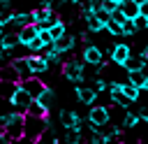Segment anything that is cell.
Wrapping results in <instances>:
<instances>
[{
  "label": "cell",
  "mask_w": 148,
  "mask_h": 144,
  "mask_svg": "<svg viewBox=\"0 0 148 144\" xmlns=\"http://www.w3.org/2000/svg\"><path fill=\"white\" fill-rule=\"evenodd\" d=\"M49 130V116H30V114H25L23 116V135L25 137H30V139H39L44 132Z\"/></svg>",
  "instance_id": "obj_1"
},
{
  "label": "cell",
  "mask_w": 148,
  "mask_h": 144,
  "mask_svg": "<svg viewBox=\"0 0 148 144\" xmlns=\"http://www.w3.org/2000/svg\"><path fill=\"white\" fill-rule=\"evenodd\" d=\"M83 65H86V63L79 60V58H67V60L62 63V77H65L67 81H72L74 86L86 84V67H83Z\"/></svg>",
  "instance_id": "obj_2"
},
{
  "label": "cell",
  "mask_w": 148,
  "mask_h": 144,
  "mask_svg": "<svg viewBox=\"0 0 148 144\" xmlns=\"http://www.w3.org/2000/svg\"><path fill=\"white\" fill-rule=\"evenodd\" d=\"M104 53H106L109 63H113V65H120V67H123V63L132 56V46H130V44H125V42H116V44L106 46V49H104Z\"/></svg>",
  "instance_id": "obj_3"
},
{
  "label": "cell",
  "mask_w": 148,
  "mask_h": 144,
  "mask_svg": "<svg viewBox=\"0 0 148 144\" xmlns=\"http://www.w3.org/2000/svg\"><path fill=\"white\" fill-rule=\"evenodd\" d=\"M81 60L86 65H92V67H102L106 63V53L99 44H86L83 46V53H81Z\"/></svg>",
  "instance_id": "obj_4"
},
{
  "label": "cell",
  "mask_w": 148,
  "mask_h": 144,
  "mask_svg": "<svg viewBox=\"0 0 148 144\" xmlns=\"http://www.w3.org/2000/svg\"><path fill=\"white\" fill-rule=\"evenodd\" d=\"M109 105H90L88 109V123L90 125H97V128H104L109 125Z\"/></svg>",
  "instance_id": "obj_5"
},
{
  "label": "cell",
  "mask_w": 148,
  "mask_h": 144,
  "mask_svg": "<svg viewBox=\"0 0 148 144\" xmlns=\"http://www.w3.org/2000/svg\"><path fill=\"white\" fill-rule=\"evenodd\" d=\"M23 116L25 114H18V111H14L12 114V118H9V123L2 128V132L14 142V139H21L23 137Z\"/></svg>",
  "instance_id": "obj_6"
},
{
  "label": "cell",
  "mask_w": 148,
  "mask_h": 144,
  "mask_svg": "<svg viewBox=\"0 0 148 144\" xmlns=\"http://www.w3.org/2000/svg\"><path fill=\"white\" fill-rule=\"evenodd\" d=\"M18 84H21V88H23V91H25V93H28L32 100H37V98H39V93H42V91L49 86V84H46L42 77H28V79H21Z\"/></svg>",
  "instance_id": "obj_7"
},
{
  "label": "cell",
  "mask_w": 148,
  "mask_h": 144,
  "mask_svg": "<svg viewBox=\"0 0 148 144\" xmlns=\"http://www.w3.org/2000/svg\"><path fill=\"white\" fill-rule=\"evenodd\" d=\"M58 121L62 128H74V130H83V118L74 111V109H60Z\"/></svg>",
  "instance_id": "obj_8"
},
{
  "label": "cell",
  "mask_w": 148,
  "mask_h": 144,
  "mask_svg": "<svg viewBox=\"0 0 148 144\" xmlns=\"http://www.w3.org/2000/svg\"><path fill=\"white\" fill-rule=\"evenodd\" d=\"M12 107H14V111H18V114H25L28 111V107H30V102H32V98L21 88V84H18V88L14 91V95H12Z\"/></svg>",
  "instance_id": "obj_9"
},
{
  "label": "cell",
  "mask_w": 148,
  "mask_h": 144,
  "mask_svg": "<svg viewBox=\"0 0 148 144\" xmlns=\"http://www.w3.org/2000/svg\"><path fill=\"white\" fill-rule=\"evenodd\" d=\"M30 23H32V12H30V9L14 12V14H12V23L7 26L9 30H5V33H16V30H21L23 26H30Z\"/></svg>",
  "instance_id": "obj_10"
},
{
  "label": "cell",
  "mask_w": 148,
  "mask_h": 144,
  "mask_svg": "<svg viewBox=\"0 0 148 144\" xmlns=\"http://www.w3.org/2000/svg\"><path fill=\"white\" fill-rule=\"evenodd\" d=\"M74 95H76V100L81 102V105H95L97 102V91L92 88V86H88V84H79L76 88H74Z\"/></svg>",
  "instance_id": "obj_11"
},
{
  "label": "cell",
  "mask_w": 148,
  "mask_h": 144,
  "mask_svg": "<svg viewBox=\"0 0 148 144\" xmlns=\"http://www.w3.org/2000/svg\"><path fill=\"white\" fill-rule=\"evenodd\" d=\"M74 46H76V37H74L69 30H67L62 37H58V39L53 42V49H56L58 53H72Z\"/></svg>",
  "instance_id": "obj_12"
},
{
  "label": "cell",
  "mask_w": 148,
  "mask_h": 144,
  "mask_svg": "<svg viewBox=\"0 0 148 144\" xmlns=\"http://www.w3.org/2000/svg\"><path fill=\"white\" fill-rule=\"evenodd\" d=\"M28 65H30V72L35 77H44L46 72H51V65L46 63L44 56H28Z\"/></svg>",
  "instance_id": "obj_13"
},
{
  "label": "cell",
  "mask_w": 148,
  "mask_h": 144,
  "mask_svg": "<svg viewBox=\"0 0 148 144\" xmlns=\"http://www.w3.org/2000/svg\"><path fill=\"white\" fill-rule=\"evenodd\" d=\"M16 35H18V44H23V46H28L35 37H37V26L35 23H30V26H23L21 30H16Z\"/></svg>",
  "instance_id": "obj_14"
},
{
  "label": "cell",
  "mask_w": 148,
  "mask_h": 144,
  "mask_svg": "<svg viewBox=\"0 0 148 144\" xmlns=\"http://www.w3.org/2000/svg\"><path fill=\"white\" fill-rule=\"evenodd\" d=\"M9 63H12V67H14L16 72H18V77H21V79L35 77V74L30 72V65H28V56H23V58H12Z\"/></svg>",
  "instance_id": "obj_15"
},
{
  "label": "cell",
  "mask_w": 148,
  "mask_h": 144,
  "mask_svg": "<svg viewBox=\"0 0 148 144\" xmlns=\"http://www.w3.org/2000/svg\"><path fill=\"white\" fill-rule=\"evenodd\" d=\"M143 65H146V60H143L139 53H132V56L123 63V70H125V74H127V72H139V70H143Z\"/></svg>",
  "instance_id": "obj_16"
},
{
  "label": "cell",
  "mask_w": 148,
  "mask_h": 144,
  "mask_svg": "<svg viewBox=\"0 0 148 144\" xmlns=\"http://www.w3.org/2000/svg\"><path fill=\"white\" fill-rule=\"evenodd\" d=\"M37 102H39V105H42L44 109H49V111H51V109H53V105H56V91H53L51 86H46V88H44V91L39 93Z\"/></svg>",
  "instance_id": "obj_17"
},
{
  "label": "cell",
  "mask_w": 148,
  "mask_h": 144,
  "mask_svg": "<svg viewBox=\"0 0 148 144\" xmlns=\"http://www.w3.org/2000/svg\"><path fill=\"white\" fill-rule=\"evenodd\" d=\"M141 123V118H139V111H125V116H123V123H120V128L123 130H136V125Z\"/></svg>",
  "instance_id": "obj_18"
},
{
  "label": "cell",
  "mask_w": 148,
  "mask_h": 144,
  "mask_svg": "<svg viewBox=\"0 0 148 144\" xmlns=\"http://www.w3.org/2000/svg\"><path fill=\"white\" fill-rule=\"evenodd\" d=\"M18 88V81H7V79H0V98L2 100H12L14 91Z\"/></svg>",
  "instance_id": "obj_19"
},
{
  "label": "cell",
  "mask_w": 148,
  "mask_h": 144,
  "mask_svg": "<svg viewBox=\"0 0 148 144\" xmlns=\"http://www.w3.org/2000/svg\"><path fill=\"white\" fill-rule=\"evenodd\" d=\"M65 144H83V130L65 128Z\"/></svg>",
  "instance_id": "obj_20"
},
{
  "label": "cell",
  "mask_w": 148,
  "mask_h": 144,
  "mask_svg": "<svg viewBox=\"0 0 148 144\" xmlns=\"http://www.w3.org/2000/svg\"><path fill=\"white\" fill-rule=\"evenodd\" d=\"M0 79H7V81H21V77H18V72L12 67V63H5V65L0 67Z\"/></svg>",
  "instance_id": "obj_21"
},
{
  "label": "cell",
  "mask_w": 148,
  "mask_h": 144,
  "mask_svg": "<svg viewBox=\"0 0 148 144\" xmlns=\"http://www.w3.org/2000/svg\"><path fill=\"white\" fill-rule=\"evenodd\" d=\"M120 9H123V14H125L127 19L139 16V2H134V0H125V2L120 5Z\"/></svg>",
  "instance_id": "obj_22"
},
{
  "label": "cell",
  "mask_w": 148,
  "mask_h": 144,
  "mask_svg": "<svg viewBox=\"0 0 148 144\" xmlns=\"http://www.w3.org/2000/svg\"><path fill=\"white\" fill-rule=\"evenodd\" d=\"M65 33H67V23H65L62 19H60V21H56V23L49 28V35H51V39H53V42H56L58 37H62Z\"/></svg>",
  "instance_id": "obj_23"
},
{
  "label": "cell",
  "mask_w": 148,
  "mask_h": 144,
  "mask_svg": "<svg viewBox=\"0 0 148 144\" xmlns=\"http://www.w3.org/2000/svg\"><path fill=\"white\" fill-rule=\"evenodd\" d=\"M123 93H125V95H127V98H130V100H132V102H136V100H139V98H141V91H139V88H136V86H132V84H130V81H127V79H125V81H123Z\"/></svg>",
  "instance_id": "obj_24"
},
{
  "label": "cell",
  "mask_w": 148,
  "mask_h": 144,
  "mask_svg": "<svg viewBox=\"0 0 148 144\" xmlns=\"http://www.w3.org/2000/svg\"><path fill=\"white\" fill-rule=\"evenodd\" d=\"M127 81L141 91V88H143V81H146V74H143L141 70H139V72H127Z\"/></svg>",
  "instance_id": "obj_25"
},
{
  "label": "cell",
  "mask_w": 148,
  "mask_h": 144,
  "mask_svg": "<svg viewBox=\"0 0 148 144\" xmlns=\"http://www.w3.org/2000/svg\"><path fill=\"white\" fill-rule=\"evenodd\" d=\"M25 114H30V116H42V118H44V116H49V109H44V107H42L37 100H32Z\"/></svg>",
  "instance_id": "obj_26"
},
{
  "label": "cell",
  "mask_w": 148,
  "mask_h": 144,
  "mask_svg": "<svg viewBox=\"0 0 148 144\" xmlns=\"http://www.w3.org/2000/svg\"><path fill=\"white\" fill-rule=\"evenodd\" d=\"M104 30L109 33V35H113V37H123V26L120 23H116V21H106V26H104Z\"/></svg>",
  "instance_id": "obj_27"
},
{
  "label": "cell",
  "mask_w": 148,
  "mask_h": 144,
  "mask_svg": "<svg viewBox=\"0 0 148 144\" xmlns=\"http://www.w3.org/2000/svg\"><path fill=\"white\" fill-rule=\"evenodd\" d=\"M134 35H139V30H136L134 21H132V19H127V21L123 23V37H134Z\"/></svg>",
  "instance_id": "obj_28"
},
{
  "label": "cell",
  "mask_w": 148,
  "mask_h": 144,
  "mask_svg": "<svg viewBox=\"0 0 148 144\" xmlns=\"http://www.w3.org/2000/svg\"><path fill=\"white\" fill-rule=\"evenodd\" d=\"M132 21H134V26H136L139 33H141V30H148V19H146V16H134Z\"/></svg>",
  "instance_id": "obj_29"
},
{
  "label": "cell",
  "mask_w": 148,
  "mask_h": 144,
  "mask_svg": "<svg viewBox=\"0 0 148 144\" xmlns=\"http://www.w3.org/2000/svg\"><path fill=\"white\" fill-rule=\"evenodd\" d=\"M111 21H116V23H120V26H123V23L127 21V16H125V14H123V9L118 7V9H116V12L111 14Z\"/></svg>",
  "instance_id": "obj_30"
},
{
  "label": "cell",
  "mask_w": 148,
  "mask_h": 144,
  "mask_svg": "<svg viewBox=\"0 0 148 144\" xmlns=\"http://www.w3.org/2000/svg\"><path fill=\"white\" fill-rule=\"evenodd\" d=\"M99 9H104V12L113 14V12L118 9V5H116V2H111V0H102V7H99Z\"/></svg>",
  "instance_id": "obj_31"
},
{
  "label": "cell",
  "mask_w": 148,
  "mask_h": 144,
  "mask_svg": "<svg viewBox=\"0 0 148 144\" xmlns=\"http://www.w3.org/2000/svg\"><path fill=\"white\" fill-rule=\"evenodd\" d=\"M95 16H97V19H99L104 26H106V21L111 19V14H109V12H104V9H95Z\"/></svg>",
  "instance_id": "obj_32"
},
{
  "label": "cell",
  "mask_w": 148,
  "mask_h": 144,
  "mask_svg": "<svg viewBox=\"0 0 148 144\" xmlns=\"http://www.w3.org/2000/svg\"><path fill=\"white\" fill-rule=\"evenodd\" d=\"M139 16H146V19H148V0L139 2Z\"/></svg>",
  "instance_id": "obj_33"
},
{
  "label": "cell",
  "mask_w": 148,
  "mask_h": 144,
  "mask_svg": "<svg viewBox=\"0 0 148 144\" xmlns=\"http://www.w3.org/2000/svg\"><path fill=\"white\" fill-rule=\"evenodd\" d=\"M0 144H12V139H9L5 132H0Z\"/></svg>",
  "instance_id": "obj_34"
},
{
  "label": "cell",
  "mask_w": 148,
  "mask_h": 144,
  "mask_svg": "<svg viewBox=\"0 0 148 144\" xmlns=\"http://www.w3.org/2000/svg\"><path fill=\"white\" fill-rule=\"evenodd\" d=\"M139 144H148V135H143V137L139 139Z\"/></svg>",
  "instance_id": "obj_35"
},
{
  "label": "cell",
  "mask_w": 148,
  "mask_h": 144,
  "mask_svg": "<svg viewBox=\"0 0 148 144\" xmlns=\"http://www.w3.org/2000/svg\"><path fill=\"white\" fill-rule=\"evenodd\" d=\"M111 2H116V5H118V7H120V5H123V2H125V0H111Z\"/></svg>",
  "instance_id": "obj_36"
},
{
  "label": "cell",
  "mask_w": 148,
  "mask_h": 144,
  "mask_svg": "<svg viewBox=\"0 0 148 144\" xmlns=\"http://www.w3.org/2000/svg\"><path fill=\"white\" fill-rule=\"evenodd\" d=\"M2 35H5V30H2V26H0V37H2Z\"/></svg>",
  "instance_id": "obj_37"
},
{
  "label": "cell",
  "mask_w": 148,
  "mask_h": 144,
  "mask_svg": "<svg viewBox=\"0 0 148 144\" xmlns=\"http://www.w3.org/2000/svg\"><path fill=\"white\" fill-rule=\"evenodd\" d=\"M0 132H2V128H0Z\"/></svg>",
  "instance_id": "obj_38"
}]
</instances>
